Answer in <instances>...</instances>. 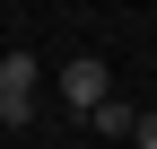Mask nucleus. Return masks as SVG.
<instances>
[{
    "label": "nucleus",
    "instance_id": "nucleus-1",
    "mask_svg": "<svg viewBox=\"0 0 157 149\" xmlns=\"http://www.w3.org/2000/svg\"><path fill=\"white\" fill-rule=\"evenodd\" d=\"M35 79H44V70H35V53L26 44H9V62H0V123H35Z\"/></svg>",
    "mask_w": 157,
    "mask_h": 149
},
{
    "label": "nucleus",
    "instance_id": "nucleus-2",
    "mask_svg": "<svg viewBox=\"0 0 157 149\" xmlns=\"http://www.w3.org/2000/svg\"><path fill=\"white\" fill-rule=\"evenodd\" d=\"M61 97H70V114H78V123H96V105H113V70L96 62V53H78V62L61 70Z\"/></svg>",
    "mask_w": 157,
    "mask_h": 149
},
{
    "label": "nucleus",
    "instance_id": "nucleus-3",
    "mask_svg": "<svg viewBox=\"0 0 157 149\" xmlns=\"http://www.w3.org/2000/svg\"><path fill=\"white\" fill-rule=\"evenodd\" d=\"M96 132H105V140H140V114L113 97V105H96Z\"/></svg>",
    "mask_w": 157,
    "mask_h": 149
},
{
    "label": "nucleus",
    "instance_id": "nucleus-4",
    "mask_svg": "<svg viewBox=\"0 0 157 149\" xmlns=\"http://www.w3.org/2000/svg\"><path fill=\"white\" fill-rule=\"evenodd\" d=\"M140 149H157V114H140Z\"/></svg>",
    "mask_w": 157,
    "mask_h": 149
}]
</instances>
